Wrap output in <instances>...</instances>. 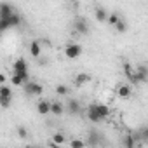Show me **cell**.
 <instances>
[{
    "label": "cell",
    "mask_w": 148,
    "mask_h": 148,
    "mask_svg": "<svg viewBox=\"0 0 148 148\" xmlns=\"http://www.w3.org/2000/svg\"><path fill=\"white\" fill-rule=\"evenodd\" d=\"M11 103H12L11 98H0V106H2V108H9Z\"/></svg>",
    "instance_id": "26"
},
{
    "label": "cell",
    "mask_w": 148,
    "mask_h": 148,
    "mask_svg": "<svg viewBox=\"0 0 148 148\" xmlns=\"http://www.w3.org/2000/svg\"><path fill=\"white\" fill-rule=\"evenodd\" d=\"M56 94H58V96H68V94H70V89H68V86H64V84H59V86H56Z\"/></svg>",
    "instance_id": "18"
},
{
    "label": "cell",
    "mask_w": 148,
    "mask_h": 148,
    "mask_svg": "<svg viewBox=\"0 0 148 148\" xmlns=\"http://www.w3.org/2000/svg\"><path fill=\"white\" fill-rule=\"evenodd\" d=\"M52 145H56V146H61V145H64V141H66V136L63 134V132H56V134H52Z\"/></svg>",
    "instance_id": "15"
},
{
    "label": "cell",
    "mask_w": 148,
    "mask_h": 148,
    "mask_svg": "<svg viewBox=\"0 0 148 148\" xmlns=\"http://www.w3.org/2000/svg\"><path fill=\"white\" fill-rule=\"evenodd\" d=\"M30 54H32L35 59H38V58L42 56V45H40L38 40H32V42H30Z\"/></svg>",
    "instance_id": "8"
},
{
    "label": "cell",
    "mask_w": 148,
    "mask_h": 148,
    "mask_svg": "<svg viewBox=\"0 0 148 148\" xmlns=\"http://www.w3.org/2000/svg\"><path fill=\"white\" fill-rule=\"evenodd\" d=\"M37 61H38V64H42V66H44V64H47V63H49V61H47V59H45V58H42V56H40V58H38V59H37Z\"/></svg>",
    "instance_id": "27"
},
{
    "label": "cell",
    "mask_w": 148,
    "mask_h": 148,
    "mask_svg": "<svg viewBox=\"0 0 148 148\" xmlns=\"http://www.w3.org/2000/svg\"><path fill=\"white\" fill-rule=\"evenodd\" d=\"M115 30H117L119 33H124V32L127 30V23H125L124 19H119V21H117V25H115Z\"/></svg>",
    "instance_id": "22"
},
{
    "label": "cell",
    "mask_w": 148,
    "mask_h": 148,
    "mask_svg": "<svg viewBox=\"0 0 148 148\" xmlns=\"http://www.w3.org/2000/svg\"><path fill=\"white\" fill-rule=\"evenodd\" d=\"M49 148H59V146H56V145H52V143H51V146H49Z\"/></svg>",
    "instance_id": "30"
},
{
    "label": "cell",
    "mask_w": 148,
    "mask_h": 148,
    "mask_svg": "<svg viewBox=\"0 0 148 148\" xmlns=\"http://www.w3.org/2000/svg\"><path fill=\"white\" fill-rule=\"evenodd\" d=\"M12 14H16V11L11 4H7V2L0 4V21H7Z\"/></svg>",
    "instance_id": "5"
},
{
    "label": "cell",
    "mask_w": 148,
    "mask_h": 148,
    "mask_svg": "<svg viewBox=\"0 0 148 148\" xmlns=\"http://www.w3.org/2000/svg\"><path fill=\"white\" fill-rule=\"evenodd\" d=\"M73 82H75L77 87H82V86H86L87 82H91V75H89V73H79Z\"/></svg>",
    "instance_id": "11"
},
{
    "label": "cell",
    "mask_w": 148,
    "mask_h": 148,
    "mask_svg": "<svg viewBox=\"0 0 148 148\" xmlns=\"http://www.w3.org/2000/svg\"><path fill=\"white\" fill-rule=\"evenodd\" d=\"M124 73H125V77H127V79L132 77V73H134V71H132V66H131L129 63H124Z\"/></svg>",
    "instance_id": "25"
},
{
    "label": "cell",
    "mask_w": 148,
    "mask_h": 148,
    "mask_svg": "<svg viewBox=\"0 0 148 148\" xmlns=\"http://www.w3.org/2000/svg\"><path fill=\"white\" fill-rule=\"evenodd\" d=\"M5 82V75H4V73H0V84H4Z\"/></svg>",
    "instance_id": "28"
},
{
    "label": "cell",
    "mask_w": 148,
    "mask_h": 148,
    "mask_svg": "<svg viewBox=\"0 0 148 148\" xmlns=\"http://www.w3.org/2000/svg\"><path fill=\"white\" fill-rule=\"evenodd\" d=\"M94 16H96V19H98L99 23H105V21H106V18H108V12H106V9H105V7H96Z\"/></svg>",
    "instance_id": "13"
},
{
    "label": "cell",
    "mask_w": 148,
    "mask_h": 148,
    "mask_svg": "<svg viewBox=\"0 0 148 148\" xmlns=\"http://www.w3.org/2000/svg\"><path fill=\"white\" fill-rule=\"evenodd\" d=\"M103 139H105V138H103L98 131H91L89 136H87V145H89L91 148H98V146H103V145H105Z\"/></svg>",
    "instance_id": "4"
},
{
    "label": "cell",
    "mask_w": 148,
    "mask_h": 148,
    "mask_svg": "<svg viewBox=\"0 0 148 148\" xmlns=\"http://www.w3.org/2000/svg\"><path fill=\"white\" fill-rule=\"evenodd\" d=\"M18 136L23 138V139H26L28 138V129L25 125H18Z\"/></svg>",
    "instance_id": "24"
},
{
    "label": "cell",
    "mask_w": 148,
    "mask_h": 148,
    "mask_svg": "<svg viewBox=\"0 0 148 148\" xmlns=\"http://www.w3.org/2000/svg\"><path fill=\"white\" fill-rule=\"evenodd\" d=\"M37 112L40 113V115H47V113H51V103L49 101H38L37 103Z\"/></svg>",
    "instance_id": "12"
},
{
    "label": "cell",
    "mask_w": 148,
    "mask_h": 148,
    "mask_svg": "<svg viewBox=\"0 0 148 148\" xmlns=\"http://www.w3.org/2000/svg\"><path fill=\"white\" fill-rule=\"evenodd\" d=\"M23 89H25V92L28 94V96H40L42 92H44V87L40 86V84H37V82H26V84H23Z\"/></svg>",
    "instance_id": "3"
},
{
    "label": "cell",
    "mask_w": 148,
    "mask_h": 148,
    "mask_svg": "<svg viewBox=\"0 0 148 148\" xmlns=\"http://www.w3.org/2000/svg\"><path fill=\"white\" fill-rule=\"evenodd\" d=\"M12 70H14V75L23 77L26 82L30 80V75H28V63H26L25 58H18V59L14 61V64H12Z\"/></svg>",
    "instance_id": "1"
},
{
    "label": "cell",
    "mask_w": 148,
    "mask_h": 148,
    "mask_svg": "<svg viewBox=\"0 0 148 148\" xmlns=\"http://www.w3.org/2000/svg\"><path fill=\"white\" fill-rule=\"evenodd\" d=\"M51 113L56 115V117L63 115V113H64V105H63L61 101H52V103H51Z\"/></svg>",
    "instance_id": "10"
},
{
    "label": "cell",
    "mask_w": 148,
    "mask_h": 148,
    "mask_svg": "<svg viewBox=\"0 0 148 148\" xmlns=\"http://www.w3.org/2000/svg\"><path fill=\"white\" fill-rule=\"evenodd\" d=\"M134 73H136L138 79H139V84H145V82L148 80V70H146L145 64H139L138 70H134Z\"/></svg>",
    "instance_id": "9"
},
{
    "label": "cell",
    "mask_w": 148,
    "mask_h": 148,
    "mask_svg": "<svg viewBox=\"0 0 148 148\" xmlns=\"http://www.w3.org/2000/svg\"><path fill=\"white\" fill-rule=\"evenodd\" d=\"M7 23H9V26H11V28H16V26H19V25H21V16L16 12V14H12V16L7 19Z\"/></svg>",
    "instance_id": "16"
},
{
    "label": "cell",
    "mask_w": 148,
    "mask_h": 148,
    "mask_svg": "<svg viewBox=\"0 0 148 148\" xmlns=\"http://www.w3.org/2000/svg\"><path fill=\"white\" fill-rule=\"evenodd\" d=\"M70 115H79V113H82V106H80V103L77 101V99H70L68 103H66V108H64Z\"/></svg>",
    "instance_id": "6"
},
{
    "label": "cell",
    "mask_w": 148,
    "mask_h": 148,
    "mask_svg": "<svg viewBox=\"0 0 148 148\" xmlns=\"http://www.w3.org/2000/svg\"><path fill=\"white\" fill-rule=\"evenodd\" d=\"M70 146H71V148H84V146H86V141H84V139H71Z\"/></svg>",
    "instance_id": "23"
},
{
    "label": "cell",
    "mask_w": 148,
    "mask_h": 148,
    "mask_svg": "<svg viewBox=\"0 0 148 148\" xmlns=\"http://www.w3.org/2000/svg\"><path fill=\"white\" fill-rule=\"evenodd\" d=\"M0 98H11L12 99V89L9 86H0Z\"/></svg>",
    "instance_id": "17"
},
{
    "label": "cell",
    "mask_w": 148,
    "mask_h": 148,
    "mask_svg": "<svg viewBox=\"0 0 148 148\" xmlns=\"http://www.w3.org/2000/svg\"><path fill=\"white\" fill-rule=\"evenodd\" d=\"M4 32H5V30H4V28H2V25H0V35H2V33H4Z\"/></svg>",
    "instance_id": "29"
},
{
    "label": "cell",
    "mask_w": 148,
    "mask_h": 148,
    "mask_svg": "<svg viewBox=\"0 0 148 148\" xmlns=\"http://www.w3.org/2000/svg\"><path fill=\"white\" fill-rule=\"evenodd\" d=\"M11 84H12V86H18V87H19V86L26 84V80H25L23 77H19V75H12V77H11Z\"/></svg>",
    "instance_id": "21"
},
{
    "label": "cell",
    "mask_w": 148,
    "mask_h": 148,
    "mask_svg": "<svg viewBox=\"0 0 148 148\" xmlns=\"http://www.w3.org/2000/svg\"><path fill=\"white\" fill-rule=\"evenodd\" d=\"M73 26H75V32L80 33V35H87L89 33V25H87V21L84 18H77Z\"/></svg>",
    "instance_id": "7"
},
{
    "label": "cell",
    "mask_w": 148,
    "mask_h": 148,
    "mask_svg": "<svg viewBox=\"0 0 148 148\" xmlns=\"http://www.w3.org/2000/svg\"><path fill=\"white\" fill-rule=\"evenodd\" d=\"M124 146H125V148H134V146H136V141H134V136H132V134H127V136L124 138Z\"/></svg>",
    "instance_id": "19"
},
{
    "label": "cell",
    "mask_w": 148,
    "mask_h": 148,
    "mask_svg": "<svg viewBox=\"0 0 148 148\" xmlns=\"http://www.w3.org/2000/svg\"><path fill=\"white\" fill-rule=\"evenodd\" d=\"M119 19H120V16H119V12H110V14H108V18H106V21H108V23H110L112 26H115Z\"/></svg>",
    "instance_id": "20"
},
{
    "label": "cell",
    "mask_w": 148,
    "mask_h": 148,
    "mask_svg": "<svg viewBox=\"0 0 148 148\" xmlns=\"http://www.w3.org/2000/svg\"><path fill=\"white\" fill-rule=\"evenodd\" d=\"M64 56L68 59H77L82 56V45L80 44H68L64 47Z\"/></svg>",
    "instance_id": "2"
},
{
    "label": "cell",
    "mask_w": 148,
    "mask_h": 148,
    "mask_svg": "<svg viewBox=\"0 0 148 148\" xmlns=\"http://www.w3.org/2000/svg\"><path fill=\"white\" fill-rule=\"evenodd\" d=\"M117 94H119V98H122V99H127V98H131V87L129 86H119V89H117Z\"/></svg>",
    "instance_id": "14"
}]
</instances>
